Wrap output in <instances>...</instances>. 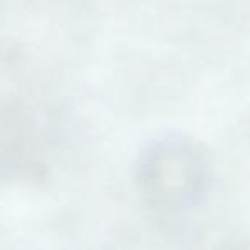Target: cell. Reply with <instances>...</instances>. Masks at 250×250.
<instances>
[{
    "label": "cell",
    "instance_id": "obj_1",
    "mask_svg": "<svg viewBox=\"0 0 250 250\" xmlns=\"http://www.w3.org/2000/svg\"><path fill=\"white\" fill-rule=\"evenodd\" d=\"M146 194L165 204H185L202 184V161L180 141H165L146 154L143 165Z\"/></svg>",
    "mask_w": 250,
    "mask_h": 250
}]
</instances>
